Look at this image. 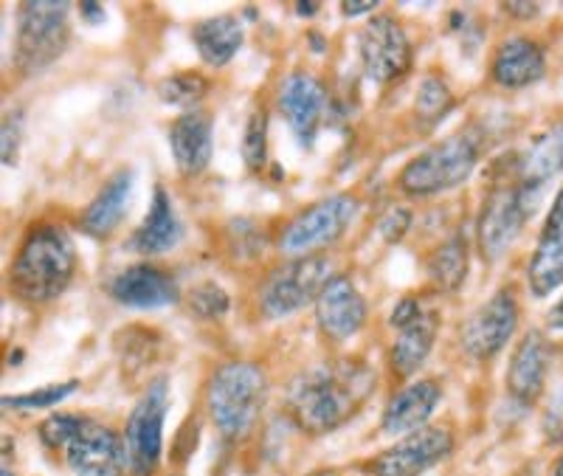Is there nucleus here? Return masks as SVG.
I'll return each instance as SVG.
<instances>
[{
	"mask_svg": "<svg viewBox=\"0 0 563 476\" xmlns=\"http://www.w3.org/2000/svg\"><path fill=\"white\" fill-rule=\"evenodd\" d=\"M18 135L20 128L18 122H9L3 124V164H12L14 162V150H18Z\"/></svg>",
	"mask_w": 563,
	"mask_h": 476,
	"instance_id": "obj_36",
	"label": "nucleus"
},
{
	"mask_svg": "<svg viewBox=\"0 0 563 476\" xmlns=\"http://www.w3.org/2000/svg\"><path fill=\"white\" fill-rule=\"evenodd\" d=\"M68 37V3L29 0L18 12L14 68L23 77L45 71L48 65L63 57Z\"/></svg>",
	"mask_w": 563,
	"mask_h": 476,
	"instance_id": "obj_6",
	"label": "nucleus"
},
{
	"mask_svg": "<svg viewBox=\"0 0 563 476\" xmlns=\"http://www.w3.org/2000/svg\"><path fill=\"white\" fill-rule=\"evenodd\" d=\"M243 162L249 173H263L265 164H268V113H265V108H254V113L245 122Z\"/></svg>",
	"mask_w": 563,
	"mask_h": 476,
	"instance_id": "obj_30",
	"label": "nucleus"
},
{
	"mask_svg": "<svg viewBox=\"0 0 563 476\" xmlns=\"http://www.w3.org/2000/svg\"><path fill=\"white\" fill-rule=\"evenodd\" d=\"M358 52L364 74L378 85L404 79L415 63L409 34L400 26V20H395L391 14H375L366 20L358 37Z\"/></svg>",
	"mask_w": 563,
	"mask_h": 476,
	"instance_id": "obj_10",
	"label": "nucleus"
},
{
	"mask_svg": "<svg viewBox=\"0 0 563 476\" xmlns=\"http://www.w3.org/2000/svg\"><path fill=\"white\" fill-rule=\"evenodd\" d=\"M206 93H209V79L200 71H178L158 82L161 102L169 104V108H180L184 113L186 110H198Z\"/></svg>",
	"mask_w": 563,
	"mask_h": 476,
	"instance_id": "obj_29",
	"label": "nucleus"
},
{
	"mask_svg": "<svg viewBox=\"0 0 563 476\" xmlns=\"http://www.w3.org/2000/svg\"><path fill=\"white\" fill-rule=\"evenodd\" d=\"M65 463L77 476H122L124 438L110 425L85 420L65 449Z\"/></svg>",
	"mask_w": 563,
	"mask_h": 476,
	"instance_id": "obj_14",
	"label": "nucleus"
},
{
	"mask_svg": "<svg viewBox=\"0 0 563 476\" xmlns=\"http://www.w3.org/2000/svg\"><path fill=\"white\" fill-rule=\"evenodd\" d=\"M79 389V380H65V384H48L43 389H34L26 395H14V398H3V406H12V409H48V406H57L59 400L70 398V395Z\"/></svg>",
	"mask_w": 563,
	"mask_h": 476,
	"instance_id": "obj_31",
	"label": "nucleus"
},
{
	"mask_svg": "<svg viewBox=\"0 0 563 476\" xmlns=\"http://www.w3.org/2000/svg\"><path fill=\"white\" fill-rule=\"evenodd\" d=\"M339 277L335 274L333 259L327 254H316V257L290 259V263L279 265V268L265 279L263 290H260V310L268 319H282L305 305L316 302L321 297V290Z\"/></svg>",
	"mask_w": 563,
	"mask_h": 476,
	"instance_id": "obj_7",
	"label": "nucleus"
},
{
	"mask_svg": "<svg viewBox=\"0 0 563 476\" xmlns=\"http://www.w3.org/2000/svg\"><path fill=\"white\" fill-rule=\"evenodd\" d=\"M180 234H184V229H180V220L175 214L167 189L155 187L147 218L130 237V248L144 254V257H158V254L173 252L175 245L180 243Z\"/></svg>",
	"mask_w": 563,
	"mask_h": 476,
	"instance_id": "obj_22",
	"label": "nucleus"
},
{
	"mask_svg": "<svg viewBox=\"0 0 563 476\" xmlns=\"http://www.w3.org/2000/svg\"><path fill=\"white\" fill-rule=\"evenodd\" d=\"M454 451V434L445 425H422L400 443L366 463L369 476H422Z\"/></svg>",
	"mask_w": 563,
	"mask_h": 476,
	"instance_id": "obj_12",
	"label": "nucleus"
},
{
	"mask_svg": "<svg viewBox=\"0 0 563 476\" xmlns=\"http://www.w3.org/2000/svg\"><path fill=\"white\" fill-rule=\"evenodd\" d=\"M77 274V245L63 225L40 223L23 237L9 265L7 283L26 305L54 302Z\"/></svg>",
	"mask_w": 563,
	"mask_h": 476,
	"instance_id": "obj_2",
	"label": "nucleus"
},
{
	"mask_svg": "<svg viewBox=\"0 0 563 476\" xmlns=\"http://www.w3.org/2000/svg\"><path fill=\"white\" fill-rule=\"evenodd\" d=\"M375 389V373L358 358L316 364L290 384L288 412L305 434L333 432L358 412Z\"/></svg>",
	"mask_w": 563,
	"mask_h": 476,
	"instance_id": "obj_1",
	"label": "nucleus"
},
{
	"mask_svg": "<svg viewBox=\"0 0 563 476\" xmlns=\"http://www.w3.org/2000/svg\"><path fill=\"white\" fill-rule=\"evenodd\" d=\"M189 308H192V313L200 316V319H220V316L229 313L231 299L220 285L203 283L189 294Z\"/></svg>",
	"mask_w": 563,
	"mask_h": 476,
	"instance_id": "obj_33",
	"label": "nucleus"
},
{
	"mask_svg": "<svg viewBox=\"0 0 563 476\" xmlns=\"http://www.w3.org/2000/svg\"><path fill=\"white\" fill-rule=\"evenodd\" d=\"M547 324H550V330H555V333H563V297L552 305L550 316H547Z\"/></svg>",
	"mask_w": 563,
	"mask_h": 476,
	"instance_id": "obj_40",
	"label": "nucleus"
},
{
	"mask_svg": "<svg viewBox=\"0 0 563 476\" xmlns=\"http://www.w3.org/2000/svg\"><path fill=\"white\" fill-rule=\"evenodd\" d=\"M108 294L124 308L135 310H158L178 305L180 290L175 279L158 265L139 263L119 270L108 285Z\"/></svg>",
	"mask_w": 563,
	"mask_h": 476,
	"instance_id": "obj_17",
	"label": "nucleus"
},
{
	"mask_svg": "<svg viewBox=\"0 0 563 476\" xmlns=\"http://www.w3.org/2000/svg\"><path fill=\"white\" fill-rule=\"evenodd\" d=\"M437 330H440V319L431 310H426L409 328L397 330V339L389 350L391 369L397 373V378H411L417 375V369H422L434 350Z\"/></svg>",
	"mask_w": 563,
	"mask_h": 476,
	"instance_id": "obj_23",
	"label": "nucleus"
},
{
	"mask_svg": "<svg viewBox=\"0 0 563 476\" xmlns=\"http://www.w3.org/2000/svg\"><path fill=\"white\" fill-rule=\"evenodd\" d=\"M544 48L532 37H525V34H516V37H507L505 43H499L490 59L493 82L505 90L530 88V85L544 77Z\"/></svg>",
	"mask_w": 563,
	"mask_h": 476,
	"instance_id": "obj_19",
	"label": "nucleus"
},
{
	"mask_svg": "<svg viewBox=\"0 0 563 476\" xmlns=\"http://www.w3.org/2000/svg\"><path fill=\"white\" fill-rule=\"evenodd\" d=\"M550 364V339L541 330H530V333L521 335V342L512 350L510 367H507V392H510V398L519 400L521 406L538 403V398L547 389Z\"/></svg>",
	"mask_w": 563,
	"mask_h": 476,
	"instance_id": "obj_16",
	"label": "nucleus"
},
{
	"mask_svg": "<svg viewBox=\"0 0 563 476\" xmlns=\"http://www.w3.org/2000/svg\"><path fill=\"white\" fill-rule=\"evenodd\" d=\"M366 299L355 283L346 274H339L333 283L321 290L316 299V324L324 333V339L341 344L350 342L366 322Z\"/></svg>",
	"mask_w": 563,
	"mask_h": 476,
	"instance_id": "obj_15",
	"label": "nucleus"
},
{
	"mask_svg": "<svg viewBox=\"0 0 563 476\" xmlns=\"http://www.w3.org/2000/svg\"><path fill=\"white\" fill-rule=\"evenodd\" d=\"M268 403V375L254 361H225L209 378L206 406L225 443H243Z\"/></svg>",
	"mask_w": 563,
	"mask_h": 476,
	"instance_id": "obj_3",
	"label": "nucleus"
},
{
	"mask_svg": "<svg viewBox=\"0 0 563 476\" xmlns=\"http://www.w3.org/2000/svg\"><path fill=\"white\" fill-rule=\"evenodd\" d=\"M358 212L361 200L350 192L316 200L313 207L288 220V225L276 237V248L290 259L324 254L327 248H333L344 237Z\"/></svg>",
	"mask_w": 563,
	"mask_h": 476,
	"instance_id": "obj_5",
	"label": "nucleus"
},
{
	"mask_svg": "<svg viewBox=\"0 0 563 476\" xmlns=\"http://www.w3.org/2000/svg\"><path fill=\"white\" fill-rule=\"evenodd\" d=\"M409 229H411V212L406 207H391L389 212L378 220V232L384 234L386 243H400Z\"/></svg>",
	"mask_w": 563,
	"mask_h": 476,
	"instance_id": "obj_34",
	"label": "nucleus"
},
{
	"mask_svg": "<svg viewBox=\"0 0 563 476\" xmlns=\"http://www.w3.org/2000/svg\"><path fill=\"white\" fill-rule=\"evenodd\" d=\"M0 476H14V474H9V471H7V468H3V471H0Z\"/></svg>",
	"mask_w": 563,
	"mask_h": 476,
	"instance_id": "obj_44",
	"label": "nucleus"
},
{
	"mask_svg": "<svg viewBox=\"0 0 563 476\" xmlns=\"http://www.w3.org/2000/svg\"><path fill=\"white\" fill-rule=\"evenodd\" d=\"M544 232H563V187L558 189V198L552 200V209L547 214Z\"/></svg>",
	"mask_w": 563,
	"mask_h": 476,
	"instance_id": "obj_37",
	"label": "nucleus"
},
{
	"mask_svg": "<svg viewBox=\"0 0 563 476\" xmlns=\"http://www.w3.org/2000/svg\"><path fill=\"white\" fill-rule=\"evenodd\" d=\"M563 173V119H558L544 135H538L536 144L521 158L519 180L527 189L538 192L552 175Z\"/></svg>",
	"mask_w": 563,
	"mask_h": 476,
	"instance_id": "obj_25",
	"label": "nucleus"
},
{
	"mask_svg": "<svg viewBox=\"0 0 563 476\" xmlns=\"http://www.w3.org/2000/svg\"><path fill=\"white\" fill-rule=\"evenodd\" d=\"M552 476H563V454H561V457H558L555 471H552Z\"/></svg>",
	"mask_w": 563,
	"mask_h": 476,
	"instance_id": "obj_42",
	"label": "nucleus"
},
{
	"mask_svg": "<svg viewBox=\"0 0 563 476\" xmlns=\"http://www.w3.org/2000/svg\"><path fill=\"white\" fill-rule=\"evenodd\" d=\"M422 313H426V310L420 308V302H417L415 297H404L400 302L395 305V310H391L389 324L395 330H404V328H409V324H415Z\"/></svg>",
	"mask_w": 563,
	"mask_h": 476,
	"instance_id": "obj_35",
	"label": "nucleus"
},
{
	"mask_svg": "<svg viewBox=\"0 0 563 476\" xmlns=\"http://www.w3.org/2000/svg\"><path fill=\"white\" fill-rule=\"evenodd\" d=\"M82 423L85 420L79 418V414H48V418L40 423V440H43V445H48V449H68V443L77 438Z\"/></svg>",
	"mask_w": 563,
	"mask_h": 476,
	"instance_id": "obj_32",
	"label": "nucleus"
},
{
	"mask_svg": "<svg viewBox=\"0 0 563 476\" xmlns=\"http://www.w3.org/2000/svg\"><path fill=\"white\" fill-rule=\"evenodd\" d=\"M130 195H133V173L119 169L115 175H110L97 198L90 200L88 209L79 218V229L93 240H108L128 214Z\"/></svg>",
	"mask_w": 563,
	"mask_h": 476,
	"instance_id": "obj_21",
	"label": "nucleus"
},
{
	"mask_svg": "<svg viewBox=\"0 0 563 476\" xmlns=\"http://www.w3.org/2000/svg\"><path fill=\"white\" fill-rule=\"evenodd\" d=\"M467 263H471V252H467L465 237H451L429 254L426 270H429L431 283L437 288L445 290V294H454L465 283Z\"/></svg>",
	"mask_w": 563,
	"mask_h": 476,
	"instance_id": "obj_27",
	"label": "nucleus"
},
{
	"mask_svg": "<svg viewBox=\"0 0 563 476\" xmlns=\"http://www.w3.org/2000/svg\"><path fill=\"white\" fill-rule=\"evenodd\" d=\"M527 283L532 297L544 299L563 285V234L541 232L530 265H527Z\"/></svg>",
	"mask_w": 563,
	"mask_h": 476,
	"instance_id": "obj_26",
	"label": "nucleus"
},
{
	"mask_svg": "<svg viewBox=\"0 0 563 476\" xmlns=\"http://www.w3.org/2000/svg\"><path fill=\"white\" fill-rule=\"evenodd\" d=\"M505 12L512 14L516 20H532L541 12V7L538 3H505Z\"/></svg>",
	"mask_w": 563,
	"mask_h": 476,
	"instance_id": "obj_38",
	"label": "nucleus"
},
{
	"mask_svg": "<svg viewBox=\"0 0 563 476\" xmlns=\"http://www.w3.org/2000/svg\"><path fill=\"white\" fill-rule=\"evenodd\" d=\"M527 198H532V189H527L521 180L499 184L487 192L479 212V229H476L482 257L493 263L516 243L527 218L532 214V203Z\"/></svg>",
	"mask_w": 563,
	"mask_h": 476,
	"instance_id": "obj_9",
	"label": "nucleus"
},
{
	"mask_svg": "<svg viewBox=\"0 0 563 476\" xmlns=\"http://www.w3.org/2000/svg\"><path fill=\"white\" fill-rule=\"evenodd\" d=\"M378 9V3H355V0H344L341 3V14L344 18H358V14H372Z\"/></svg>",
	"mask_w": 563,
	"mask_h": 476,
	"instance_id": "obj_39",
	"label": "nucleus"
},
{
	"mask_svg": "<svg viewBox=\"0 0 563 476\" xmlns=\"http://www.w3.org/2000/svg\"><path fill=\"white\" fill-rule=\"evenodd\" d=\"M482 158V139L474 130L449 135L411 158L400 175L397 187L409 198H431V195L449 192V189L465 184L474 175L476 164Z\"/></svg>",
	"mask_w": 563,
	"mask_h": 476,
	"instance_id": "obj_4",
	"label": "nucleus"
},
{
	"mask_svg": "<svg viewBox=\"0 0 563 476\" xmlns=\"http://www.w3.org/2000/svg\"><path fill=\"white\" fill-rule=\"evenodd\" d=\"M169 409L167 378L153 380L141 395L124 425V471L128 476H153L164 454V420Z\"/></svg>",
	"mask_w": 563,
	"mask_h": 476,
	"instance_id": "obj_8",
	"label": "nucleus"
},
{
	"mask_svg": "<svg viewBox=\"0 0 563 476\" xmlns=\"http://www.w3.org/2000/svg\"><path fill=\"white\" fill-rule=\"evenodd\" d=\"M319 12V3H296V14H313Z\"/></svg>",
	"mask_w": 563,
	"mask_h": 476,
	"instance_id": "obj_41",
	"label": "nucleus"
},
{
	"mask_svg": "<svg viewBox=\"0 0 563 476\" xmlns=\"http://www.w3.org/2000/svg\"><path fill=\"white\" fill-rule=\"evenodd\" d=\"M519 313L521 308L519 299H516V290H496L462 324V347H465V353L476 361L499 355L512 339V333L519 330Z\"/></svg>",
	"mask_w": 563,
	"mask_h": 476,
	"instance_id": "obj_11",
	"label": "nucleus"
},
{
	"mask_svg": "<svg viewBox=\"0 0 563 476\" xmlns=\"http://www.w3.org/2000/svg\"><path fill=\"white\" fill-rule=\"evenodd\" d=\"M279 110L301 147H313L327 113V88L310 71H294L279 85Z\"/></svg>",
	"mask_w": 563,
	"mask_h": 476,
	"instance_id": "obj_13",
	"label": "nucleus"
},
{
	"mask_svg": "<svg viewBox=\"0 0 563 476\" xmlns=\"http://www.w3.org/2000/svg\"><path fill=\"white\" fill-rule=\"evenodd\" d=\"M442 400V389L437 380L422 378L415 384H406L400 392L391 395L384 409V432L397 438V434H411L426 425V420L434 414Z\"/></svg>",
	"mask_w": 563,
	"mask_h": 476,
	"instance_id": "obj_20",
	"label": "nucleus"
},
{
	"mask_svg": "<svg viewBox=\"0 0 563 476\" xmlns=\"http://www.w3.org/2000/svg\"><path fill=\"white\" fill-rule=\"evenodd\" d=\"M192 43L206 65L223 68L243 48V26L234 14L203 18L192 26Z\"/></svg>",
	"mask_w": 563,
	"mask_h": 476,
	"instance_id": "obj_24",
	"label": "nucleus"
},
{
	"mask_svg": "<svg viewBox=\"0 0 563 476\" xmlns=\"http://www.w3.org/2000/svg\"><path fill=\"white\" fill-rule=\"evenodd\" d=\"M310 476H335V471H316V474H310Z\"/></svg>",
	"mask_w": 563,
	"mask_h": 476,
	"instance_id": "obj_43",
	"label": "nucleus"
},
{
	"mask_svg": "<svg viewBox=\"0 0 563 476\" xmlns=\"http://www.w3.org/2000/svg\"><path fill=\"white\" fill-rule=\"evenodd\" d=\"M456 97L454 90H451L449 79L440 77V74H429V77H422L420 88L415 93V110L420 122L426 128H434L437 122L449 117L451 110H454Z\"/></svg>",
	"mask_w": 563,
	"mask_h": 476,
	"instance_id": "obj_28",
	"label": "nucleus"
},
{
	"mask_svg": "<svg viewBox=\"0 0 563 476\" xmlns=\"http://www.w3.org/2000/svg\"><path fill=\"white\" fill-rule=\"evenodd\" d=\"M169 147H173L175 167L184 178H198L206 173L214 153L211 142V117L206 110H186L169 124Z\"/></svg>",
	"mask_w": 563,
	"mask_h": 476,
	"instance_id": "obj_18",
	"label": "nucleus"
}]
</instances>
